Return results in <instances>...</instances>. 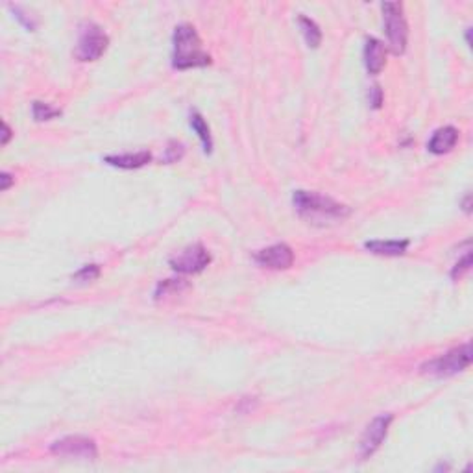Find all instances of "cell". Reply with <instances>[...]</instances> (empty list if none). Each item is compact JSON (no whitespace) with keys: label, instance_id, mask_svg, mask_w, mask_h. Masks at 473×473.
<instances>
[{"label":"cell","instance_id":"44dd1931","mask_svg":"<svg viewBox=\"0 0 473 473\" xmlns=\"http://www.w3.org/2000/svg\"><path fill=\"white\" fill-rule=\"evenodd\" d=\"M370 104H372L373 110H379L383 104V91L379 85H376V87L370 89Z\"/></svg>","mask_w":473,"mask_h":473},{"label":"cell","instance_id":"8992f818","mask_svg":"<svg viewBox=\"0 0 473 473\" xmlns=\"http://www.w3.org/2000/svg\"><path fill=\"white\" fill-rule=\"evenodd\" d=\"M213 257L209 250L202 244H188L187 248L179 250L176 255L169 259V265L178 274H200L211 265Z\"/></svg>","mask_w":473,"mask_h":473},{"label":"cell","instance_id":"9a60e30c","mask_svg":"<svg viewBox=\"0 0 473 473\" xmlns=\"http://www.w3.org/2000/svg\"><path fill=\"white\" fill-rule=\"evenodd\" d=\"M298 24H299V30H302V33H304V39H305V43H307V46H311V48H318L321 43L320 26L314 23L313 18L305 17V15H299Z\"/></svg>","mask_w":473,"mask_h":473},{"label":"cell","instance_id":"5bb4252c","mask_svg":"<svg viewBox=\"0 0 473 473\" xmlns=\"http://www.w3.org/2000/svg\"><path fill=\"white\" fill-rule=\"evenodd\" d=\"M188 124H191V128L196 132L198 139L202 141L203 152L211 154L213 152V135H211V129H209V124H207V120L202 117V113L193 111V113L188 115Z\"/></svg>","mask_w":473,"mask_h":473},{"label":"cell","instance_id":"d4e9b609","mask_svg":"<svg viewBox=\"0 0 473 473\" xmlns=\"http://www.w3.org/2000/svg\"><path fill=\"white\" fill-rule=\"evenodd\" d=\"M469 33H472V28H468V30H466V43H468V46H472V39H469Z\"/></svg>","mask_w":473,"mask_h":473},{"label":"cell","instance_id":"ba28073f","mask_svg":"<svg viewBox=\"0 0 473 473\" xmlns=\"http://www.w3.org/2000/svg\"><path fill=\"white\" fill-rule=\"evenodd\" d=\"M392 422H394V416L386 413L379 414V416H376L372 422L368 423V427L364 429L363 437H361V444H358V455H361V459L366 460L376 455V451L381 447L386 435H388V429H390Z\"/></svg>","mask_w":473,"mask_h":473},{"label":"cell","instance_id":"277c9868","mask_svg":"<svg viewBox=\"0 0 473 473\" xmlns=\"http://www.w3.org/2000/svg\"><path fill=\"white\" fill-rule=\"evenodd\" d=\"M383 18H385V32L388 39V48L394 55H401L407 51L409 43V24L405 18L401 2H385L381 4Z\"/></svg>","mask_w":473,"mask_h":473},{"label":"cell","instance_id":"7402d4cb","mask_svg":"<svg viewBox=\"0 0 473 473\" xmlns=\"http://www.w3.org/2000/svg\"><path fill=\"white\" fill-rule=\"evenodd\" d=\"M0 181H2L0 188H2V191H8V188L11 187V184H14V181H15V179H14V176L8 174V172H2V178H0Z\"/></svg>","mask_w":473,"mask_h":473},{"label":"cell","instance_id":"ac0fdd59","mask_svg":"<svg viewBox=\"0 0 473 473\" xmlns=\"http://www.w3.org/2000/svg\"><path fill=\"white\" fill-rule=\"evenodd\" d=\"M98 277H100V267H98V265H85V267H82L76 274H74L73 281H78V283H91V281L98 280Z\"/></svg>","mask_w":473,"mask_h":473},{"label":"cell","instance_id":"3957f363","mask_svg":"<svg viewBox=\"0 0 473 473\" xmlns=\"http://www.w3.org/2000/svg\"><path fill=\"white\" fill-rule=\"evenodd\" d=\"M469 364H472V344L464 342L462 346L450 349L447 354L438 355L427 363H423L420 372L423 376L444 379V377H453L457 373L464 372Z\"/></svg>","mask_w":473,"mask_h":473},{"label":"cell","instance_id":"2e32d148","mask_svg":"<svg viewBox=\"0 0 473 473\" xmlns=\"http://www.w3.org/2000/svg\"><path fill=\"white\" fill-rule=\"evenodd\" d=\"M187 287L188 285L185 283V280H165V281H161L159 285L156 287V299L165 298V296H169V294H178V292L185 290Z\"/></svg>","mask_w":473,"mask_h":473},{"label":"cell","instance_id":"52a82bcc","mask_svg":"<svg viewBox=\"0 0 473 473\" xmlns=\"http://www.w3.org/2000/svg\"><path fill=\"white\" fill-rule=\"evenodd\" d=\"M52 455L65 457V459H80V460H97L98 446L97 442L82 435H70L61 440H55L51 446Z\"/></svg>","mask_w":473,"mask_h":473},{"label":"cell","instance_id":"7a4b0ae2","mask_svg":"<svg viewBox=\"0 0 473 473\" xmlns=\"http://www.w3.org/2000/svg\"><path fill=\"white\" fill-rule=\"evenodd\" d=\"M292 206L302 218L309 222H321V224L331 220H344L351 215V209L346 203H340L333 198L313 193V191H294Z\"/></svg>","mask_w":473,"mask_h":473},{"label":"cell","instance_id":"d6986e66","mask_svg":"<svg viewBox=\"0 0 473 473\" xmlns=\"http://www.w3.org/2000/svg\"><path fill=\"white\" fill-rule=\"evenodd\" d=\"M469 270H472V253L468 252L464 257L460 259L455 267H453V270H451V280H455V281L462 280L466 274H469Z\"/></svg>","mask_w":473,"mask_h":473},{"label":"cell","instance_id":"ffe728a7","mask_svg":"<svg viewBox=\"0 0 473 473\" xmlns=\"http://www.w3.org/2000/svg\"><path fill=\"white\" fill-rule=\"evenodd\" d=\"M185 154V148L184 144L179 143V141H170L169 147H166V152H165V163H176V161H179L181 157H184Z\"/></svg>","mask_w":473,"mask_h":473},{"label":"cell","instance_id":"5b68a950","mask_svg":"<svg viewBox=\"0 0 473 473\" xmlns=\"http://www.w3.org/2000/svg\"><path fill=\"white\" fill-rule=\"evenodd\" d=\"M110 46V37L98 24L85 23L78 37V45L74 55L78 61H97L100 60L104 52Z\"/></svg>","mask_w":473,"mask_h":473},{"label":"cell","instance_id":"4fadbf2b","mask_svg":"<svg viewBox=\"0 0 473 473\" xmlns=\"http://www.w3.org/2000/svg\"><path fill=\"white\" fill-rule=\"evenodd\" d=\"M410 246V240H368L364 243V250L373 255H385V257H398L403 255Z\"/></svg>","mask_w":473,"mask_h":473},{"label":"cell","instance_id":"9c48e42d","mask_svg":"<svg viewBox=\"0 0 473 473\" xmlns=\"http://www.w3.org/2000/svg\"><path fill=\"white\" fill-rule=\"evenodd\" d=\"M259 267L268 268V270H289L294 265V252L289 244H272L268 248L259 250L253 255Z\"/></svg>","mask_w":473,"mask_h":473},{"label":"cell","instance_id":"30bf717a","mask_svg":"<svg viewBox=\"0 0 473 473\" xmlns=\"http://www.w3.org/2000/svg\"><path fill=\"white\" fill-rule=\"evenodd\" d=\"M364 65L372 76L381 73L386 65V46L377 37H368L364 45Z\"/></svg>","mask_w":473,"mask_h":473},{"label":"cell","instance_id":"cb8c5ba5","mask_svg":"<svg viewBox=\"0 0 473 473\" xmlns=\"http://www.w3.org/2000/svg\"><path fill=\"white\" fill-rule=\"evenodd\" d=\"M2 128H4V135H2V144H8L9 143V137H11V128H9L8 126V122H4V124H2Z\"/></svg>","mask_w":473,"mask_h":473},{"label":"cell","instance_id":"6da1fadb","mask_svg":"<svg viewBox=\"0 0 473 473\" xmlns=\"http://www.w3.org/2000/svg\"><path fill=\"white\" fill-rule=\"evenodd\" d=\"M211 55L203 51L202 39L193 24H179L172 36V67L178 70L203 69L211 65Z\"/></svg>","mask_w":473,"mask_h":473},{"label":"cell","instance_id":"7c38bea8","mask_svg":"<svg viewBox=\"0 0 473 473\" xmlns=\"http://www.w3.org/2000/svg\"><path fill=\"white\" fill-rule=\"evenodd\" d=\"M107 165L115 166V169L122 170H135L147 166L152 161V154L148 150H141L135 154H119V156H106L104 157Z\"/></svg>","mask_w":473,"mask_h":473},{"label":"cell","instance_id":"603a6c76","mask_svg":"<svg viewBox=\"0 0 473 473\" xmlns=\"http://www.w3.org/2000/svg\"><path fill=\"white\" fill-rule=\"evenodd\" d=\"M460 206H462V211H464L466 215H469V213H472V193H466L464 200L460 202Z\"/></svg>","mask_w":473,"mask_h":473},{"label":"cell","instance_id":"8fae6325","mask_svg":"<svg viewBox=\"0 0 473 473\" xmlns=\"http://www.w3.org/2000/svg\"><path fill=\"white\" fill-rule=\"evenodd\" d=\"M457 143H459V129L453 126H444V128H438L429 139L427 150L435 156H444V154L451 152L457 147Z\"/></svg>","mask_w":473,"mask_h":473},{"label":"cell","instance_id":"e0dca14e","mask_svg":"<svg viewBox=\"0 0 473 473\" xmlns=\"http://www.w3.org/2000/svg\"><path fill=\"white\" fill-rule=\"evenodd\" d=\"M32 113H33V119H36L37 122H43V120H52V119H55V117H60L61 110H58V107H52L51 104H45V102H33Z\"/></svg>","mask_w":473,"mask_h":473}]
</instances>
